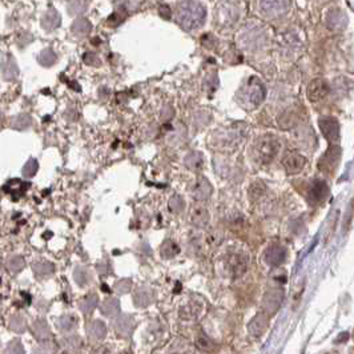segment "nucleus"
Masks as SVG:
<instances>
[{"label": "nucleus", "mask_w": 354, "mask_h": 354, "mask_svg": "<svg viewBox=\"0 0 354 354\" xmlns=\"http://www.w3.org/2000/svg\"><path fill=\"white\" fill-rule=\"evenodd\" d=\"M160 249H161V254L167 258L175 257L176 254L180 252V248L177 246V244H176L175 241H172V240H167V241L163 242V245H161Z\"/></svg>", "instance_id": "25"}, {"label": "nucleus", "mask_w": 354, "mask_h": 354, "mask_svg": "<svg viewBox=\"0 0 354 354\" xmlns=\"http://www.w3.org/2000/svg\"><path fill=\"white\" fill-rule=\"evenodd\" d=\"M63 343L65 345V346L76 349V347H79L80 345H82V339H80L79 335H75V334L67 335L65 338H63Z\"/></svg>", "instance_id": "36"}, {"label": "nucleus", "mask_w": 354, "mask_h": 354, "mask_svg": "<svg viewBox=\"0 0 354 354\" xmlns=\"http://www.w3.org/2000/svg\"><path fill=\"white\" fill-rule=\"evenodd\" d=\"M32 124V119L28 115H19L18 117L12 119L11 127L16 128V129H27L31 127Z\"/></svg>", "instance_id": "28"}, {"label": "nucleus", "mask_w": 354, "mask_h": 354, "mask_svg": "<svg viewBox=\"0 0 354 354\" xmlns=\"http://www.w3.org/2000/svg\"><path fill=\"white\" fill-rule=\"evenodd\" d=\"M130 289V279H121V281H119V282L116 284V292H119V293H127L128 291Z\"/></svg>", "instance_id": "41"}, {"label": "nucleus", "mask_w": 354, "mask_h": 354, "mask_svg": "<svg viewBox=\"0 0 354 354\" xmlns=\"http://www.w3.org/2000/svg\"><path fill=\"white\" fill-rule=\"evenodd\" d=\"M97 301H99V298H97L96 295H90V296H87L86 298H83L82 302H80V309H82L83 313L84 314L92 313L93 309L96 308Z\"/></svg>", "instance_id": "24"}, {"label": "nucleus", "mask_w": 354, "mask_h": 354, "mask_svg": "<svg viewBox=\"0 0 354 354\" xmlns=\"http://www.w3.org/2000/svg\"><path fill=\"white\" fill-rule=\"evenodd\" d=\"M134 320L132 316L128 314H120L115 320V330L119 333L121 337H128L130 333L133 332Z\"/></svg>", "instance_id": "15"}, {"label": "nucleus", "mask_w": 354, "mask_h": 354, "mask_svg": "<svg viewBox=\"0 0 354 354\" xmlns=\"http://www.w3.org/2000/svg\"><path fill=\"white\" fill-rule=\"evenodd\" d=\"M184 206H185V201H184L183 197L179 196V194H175V196L169 200V210H171V212L173 213L183 212Z\"/></svg>", "instance_id": "31"}, {"label": "nucleus", "mask_w": 354, "mask_h": 354, "mask_svg": "<svg viewBox=\"0 0 354 354\" xmlns=\"http://www.w3.org/2000/svg\"><path fill=\"white\" fill-rule=\"evenodd\" d=\"M24 265H26V262H24L23 257H20V256H15V257H11L7 260V268L12 273L20 272L24 268Z\"/></svg>", "instance_id": "30"}, {"label": "nucleus", "mask_w": 354, "mask_h": 354, "mask_svg": "<svg viewBox=\"0 0 354 354\" xmlns=\"http://www.w3.org/2000/svg\"><path fill=\"white\" fill-rule=\"evenodd\" d=\"M32 332H34L35 337L40 341H45L51 337V330H49V326L45 321H35L32 324Z\"/></svg>", "instance_id": "21"}, {"label": "nucleus", "mask_w": 354, "mask_h": 354, "mask_svg": "<svg viewBox=\"0 0 354 354\" xmlns=\"http://www.w3.org/2000/svg\"><path fill=\"white\" fill-rule=\"evenodd\" d=\"M28 188H30V183H24L22 180L14 179L3 186V190L11 196H23L28 190Z\"/></svg>", "instance_id": "17"}, {"label": "nucleus", "mask_w": 354, "mask_h": 354, "mask_svg": "<svg viewBox=\"0 0 354 354\" xmlns=\"http://www.w3.org/2000/svg\"><path fill=\"white\" fill-rule=\"evenodd\" d=\"M103 291H105V292H109V288H108V287H105V285H103Z\"/></svg>", "instance_id": "44"}, {"label": "nucleus", "mask_w": 354, "mask_h": 354, "mask_svg": "<svg viewBox=\"0 0 354 354\" xmlns=\"http://www.w3.org/2000/svg\"><path fill=\"white\" fill-rule=\"evenodd\" d=\"M12 71L18 72V69H16L15 64H11V61H10V64L4 65V68H3V76L6 80H12V79L15 78L16 75L12 74Z\"/></svg>", "instance_id": "37"}, {"label": "nucleus", "mask_w": 354, "mask_h": 354, "mask_svg": "<svg viewBox=\"0 0 354 354\" xmlns=\"http://www.w3.org/2000/svg\"><path fill=\"white\" fill-rule=\"evenodd\" d=\"M289 0H261V10L266 16H279L289 10Z\"/></svg>", "instance_id": "7"}, {"label": "nucleus", "mask_w": 354, "mask_h": 354, "mask_svg": "<svg viewBox=\"0 0 354 354\" xmlns=\"http://www.w3.org/2000/svg\"><path fill=\"white\" fill-rule=\"evenodd\" d=\"M306 164V159L298 153H289L284 157L282 167L289 175H297L304 169Z\"/></svg>", "instance_id": "8"}, {"label": "nucleus", "mask_w": 354, "mask_h": 354, "mask_svg": "<svg viewBox=\"0 0 354 354\" xmlns=\"http://www.w3.org/2000/svg\"><path fill=\"white\" fill-rule=\"evenodd\" d=\"M100 309L101 312H103V314H105V316H115V314L119 313V300H117V298H108V300H105V301L101 304Z\"/></svg>", "instance_id": "23"}, {"label": "nucleus", "mask_w": 354, "mask_h": 354, "mask_svg": "<svg viewBox=\"0 0 354 354\" xmlns=\"http://www.w3.org/2000/svg\"><path fill=\"white\" fill-rule=\"evenodd\" d=\"M288 256L287 249L281 245H272L269 246L265 252V262L270 266H279L285 262Z\"/></svg>", "instance_id": "11"}, {"label": "nucleus", "mask_w": 354, "mask_h": 354, "mask_svg": "<svg viewBox=\"0 0 354 354\" xmlns=\"http://www.w3.org/2000/svg\"><path fill=\"white\" fill-rule=\"evenodd\" d=\"M268 329V314L260 313L254 316L248 325V330L253 337H260Z\"/></svg>", "instance_id": "14"}, {"label": "nucleus", "mask_w": 354, "mask_h": 354, "mask_svg": "<svg viewBox=\"0 0 354 354\" xmlns=\"http://www.w3.org/2000/svg\"><path fill=\"white\" fill-rule=\"evenodd\" d=\"M227 265L228 270L231 272V274L233 277H240L246 272L248 268V261L244 254L240 253H233L227 258Z\"/></svg>", "instance_id": "10"}, {"label": "nucleus", "mask_w": 354, "mask_h": 354, "mask_svg": "<svg viewBox=\"0 0 354 354\" xmlns=\"http://www.w3.org/2000/svg\"><path fill=\"white\" fill-rule=\"evenodd\" d=\"M184 164L189 169L197 171V169L202 168V165H204V157H202V155L200 152H190L184 159Z\"/></svg>", "instance_id": "22"}, {"label": "nucleus", "mask_w": 354, "mask_h": 354, "mask_svg": "<svg viewBox=\"0 0 354 354\" xmlns=\"http://www.w3.org/2000/svg\"><path fill=\"white\" fill-rule=\"evenodd\" d=\"M87 333L92 339H103L107 334V328L101 321H92L87 325Z\"/></svg>", "instance_id": "20"}, {"label": "nucleus", "mask_w": 354, "mask_h": 354, "mask_svg": "<svg viewBox=\"0 0 354 354\" xmlns=\"http://www.w3.org/2000/svg\"><path fill=\"white\" fill-rule=\"evenodd\" d=\"M265 193V185L261 181H256L250 185L249 188V196L252 200H256V198L261 197L262 194Z\"/></svg>", "instance_id": "33"}, {"label": "nucleus", "mask_w": 354, "mask_h": 354, "mask_svg": "<svg viewBox=\"0 0 354 354\" xmlns=\"http://www.w3.org/2000/svg\"><path fill=\"white\" fill-rule=\"evenodd\" d=\"M37 169H39V165H37V161L35 159H31V160L27 161V164L23 167V175L26 177H32V176L36 175Z\"/></svg>", "instance_id": "35"}, {"label": "nucleus", "mask_w": 354, "mask_h": 354, "mask_svg": "<svg viewBox=\"0 0 354 354\" xmlns=\"http://www.w3.org/2000/svg\"><path fill=\"white\" fill-rule=\"evenodd\" d=\"M133 300L136 305L140 306V308H144V306H148L149 304H152L153 300H155V296H153V292L151 289H148V288H140L133 295Z\"/></svg>", "instance_id": "18"}, {"label": "nucleus", "mask_w": 354, "mask_h": 354, "mask_svg": "<svg viewBox=\"0 0 354 354\" xmlns=\"http://www.w3.org/2000/svg\"><path fill=\"white\" fill-rule=\"evenodd\" d=\"M347 339H349V333L345 332V333H341V334H339V337L337 338V341H335V342H337V343L346 342Z\"/></svg>", "instance_id": "43"}, {"label": "nucleus", "mask_w": 354, "mask_h": 354, "mask_svg": "<svg viewBox=\"0 0 354 354\" xmlns=\"http://www.w3.org/2000/svg\"><path fill=\"white\" fill-rule=\"evenodd\" d=\"M26 321L23 320L22 317H11V320H10V329H11V330H14V332L16 333H22L26 330Z\"/></svg>", "instance_id": "32"}, {"label": "nucleus", "mask_w": 354, "mask_h": 354, "mask_svg": "<svg viewBox=\"0 0 354 354\" xmlns=\"http://www.w3.org/2000/svg\"><path fill=\"white\" fill-rule=\"evenodd\" d=\"M53 269H55L53 265L51 262H48V261H40V262H36L34 265L35 273L40 277H47L49 274H52Z\"/></svg>", "instance_id": "27"}, {"label": "nucleus", "mask_w": 354, "mask_h": 354, "mask_svg": "<svg viewBox=\"0 0 354 354\" xmlns=\"http://www.w3.org/2000/svg\"><path fill=\"white\" fill-rule=\"evenodd\" d=\"M330 92V87H329L328 82L324 79H314L309 83L308 90H306V95L312 103H317L321 101L322 99L328 96Z\"/></svg>", "instance_id": "5"}, {"label": "nucleus", "mask_w": 354, "mask_h": 354, "mask_svg": "<svg viewBox=\"0 0 354 354\" xmlns=\"http://www.w3.org/2000/svg\"><path fill=\"white\" fill-rule=\"evenodd\" d=\"M202 308V301H190L180 309V316L183 318H196Z\"/></svg>", "instance_id": "19"}, {"label": "nucleus", "mask_w": 354, "mask_h": 354, "mask_svg": "<svg viewBox=\"0 0 354 354\" xmlns=\"http://www.w3.org/2000/svg\"><path fill=\"white\" fill-rule=\"evenodd\" d=\"M353 217H354V198L350 201V204H349L347 212H346V215H345V229H349V228H350V224H351V221H353Z\"/></svg>", "instance_id": "39"}, {"label": "nucleus", "mask_w": 354, "mask_h": 354, "mask_svg": "<svg viewBox=\"0 0 354 354\" xmlns=\"http://www.w3.org/2000/svg\"><path fill=\"white\" fill-rule=\"evenodd\" d=\"M196 345H197L198 349L202 351H212L213 347H215L212 341H210L208 337H205V335H200V337H197V339H196Z\"/></svg>", "instance_id": "34"}, {"label": "nucleus", "mask_w": 354, "mask_h": 354, "mask_svg": "<svg viewBox=\"0 0 354 354\" xmlns=\"http://www.w3.org/2000/svg\"><path fill=\"white\" fill-rule=\"evenodd\" d=\"M266 91L262 83L257 78H250L245 87L240 91L239 101L240 104L246 109H253L264 101Z\"/></svg>", "instance_id": "2"}, {"label": "nucleus", "mask_w": 354, "mask_h": 354, "mask_svg": "<svg viewBox=\"0 0 354 354\" xmlns=\"http://www.w3.org/2000/svg\"><path fill=\"white\" fill-rule=\"evenodd\" d=\"M74 277L75 281H76L80 287H84V285H87L88 281H90V272H88V269L87 268L78 266V268L75 269Z\"/></svg>", "instance_id": "29"}, {"label": "nucleus", "mask_w": 354, "mask_h": 354, "mask_svg": "<svg viewBox=\"0 0 354 354\" xmlns=\"http://www.w3.org/2000/svg\"><path fill=\"white\" fill-rule=\"evenodd\" d=\"M55 61V53L52 52V51H44V52L41 53L40 56V63L44 64V65H51V64Z\"/></svg>", "instance_id": "38"}, {"label": "nucleus", "mask_w": 354, "mask_h": 354, "mask_svg": "<svg viewBox=\"0 0 354 354\" xmlns=\"http://www.w3.org/2000/svg\"><path fill=\"white\" fill-rule=\"evenodd\" d=\"M84 61H86L87 64H90V65H99V64H100L99 59H97L95 55H92V53L84 55Z\"/></svg>", "instance_id": "42"}, {"label": "nucleus", "mask_w": 354, "mask_h": 354, "mask_svg": "<svg viewBox=\"0 0 354 354\" xmlns=\"http://www.w3.org/2000/svg\"><path fill=\"white\" fill-rule=\"evenodd\" d=\"M78 324V318L74 314H64L59 318V328L63 332H69Z\"/></svg>", "instance_id": "26"}, {"label": "nucleus", "mask_w": 354, "mask_h": 354, "mask_svg": "<svg viewBox=\"0 0 354 354\" xmlns=\"http://www.w3.org/2000/svg\"><path fill=\"white\" fill-rule=\"evenodd\" d=\"M284 301V292L281 289H272L266 292V295L262 298V308L264 312L269 316H272L279 309V306Z\"/></svg>", "instance_id": "6"}, {"label": "nucleus", "mask_w": 354, "mask_h": 354, "mask_svg": "<svg viewBox=\"0 0 354 354\" xmlns=\"http://www.w3.org/2000/svg\"><path fill=\"white\" fill-rule=\"evenodd\" d=\"M206 8L197 0H184L177 6V20L186 30H197L204 26Z\"/></svg>", "instance_id": "1"}, {"label": "nucleus", "mask_w": 354, "mask_h": 354, "mask_svg": "<svg viewBox=\"0 0 354 354\" xmlns=\"http://www.w3.org/2000/svg\"><path fill=\"white\" fill-rule=\"evenodd\" d=\"M23 351H24V349H23L22 343H20V341H18V339L12 341V342L10 343V346L6 349V353H23Z\"/></svg>", "instance_id": "40"}, {"label": "nucleus", "mask_w": 354, "mask_h": 354, "mask_svg": "<svg viewBox=\"0 0 354 354\" xmlns=\"http://www.w3.org/2000/svg\"><path fill=\"white\" fill-rule=\"evenodd\" d=\"M279 151L278 138L270 134L262 136L254 144V155L260 163L262 164H269L270 161L276 157Z\"/></svg>", "instance_id": "3"}, {"label": "nucleus", "mask_w": 354, "mask_h": 354, "mask_svg": "<svg viewBox=\"0 0 354 354\" xmlns=\"http://www.w3.org/2000/svg\"><path fill=\"white\" fill-rule=\"evenodd\" d=\"M320 129L324 134V137L328 140L330 144H335L339 140V123L338 120L332 116H324L318 120Z\"/></svg>", "instance_id": "4"}, {"label": "nucleus", "mask_w": 354, "mask_h": 354, "mask_svg": "<svg viewBox=\"0 0 354 354\" xmlns=\"http://www.w3.org/2000/svg\"><path fill=\"white\" fill-rule=\"evenodd\" d=\"M189 217L192 225H194L196 228H204L209 223L208 210L200 205H194L193 208L190 209Z\"/></svg>", "instance_id": "16"}, {"label": "nucleus", "mask_w": 354, "mask_h": 354, "mask_svg": "<svg viewBox=\"0 0 354 354\" xmlns=\"http://www.w3.org/2000/svg\"><path fill=\"white\" fill-rule=\"evenodd\" d=\"M329 196V186L324 180H314L309 188V198L313 202H322Z\"/></svg>", "instance_id": "13"}, {"label": "nucleus", "mask_w": 354, "mask_h": 354, "mask_svg": "<svg viewBox=\"0 0 354 354\" xmlns=\"http://www.w3.org/2000/svg\"><path fill=\"white\" fill-rule=\"evenodd\" d=\"M341 157V148L338 146L333 144L330 148L325 152V155L321 157L320 163H318V168L321 171H332L337 165Z\"/></svg>", "instance_id": "9"}, {"label": "nucleus", "mask_w": 354, "mask_h": 354, "mask_svg": "<svg viewBox=\"0 0 354 354\" xmlns=\"http://www.w3.org/2000/svg\"><path fill=\"white\" fill-rule=\"evenodd\" d=\"M212 192V185H210V183H209L208 180L205 179V177H202V176L197 177L193 188H192L193 197L196 198V200H198V201H205V200H208V198L210 197Z\"/></svg>", "instance_id": "12"}]
</instances>
